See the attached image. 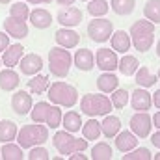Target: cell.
Wrapping results in <instances>:
<instances>
[{
  "label": "cell",
  "mask_w": 160,
  "mask_h": 160,
  "mask_svg": "<svg viewBox=\"0 0 160 160\" xmlns=\"http://www.w3.org/2000/svg\"><path fill=\"white\" fill-rule=\"evenodd\" d=\"M128 34H130V41L138 52H147V50H151V47L155 43V22H151L149 19L136 21L130 26Z\"/></svg>",
  "instance_id": "obj_1"
},
{
  "label": "cell",
  "mask_w": 160,
  "mask_h": 160,
  "mask_svg": "<svg viewBox=\"0 0 160 160\" xmlns=\"http://www.w3.org/2000/svg\"><path fill=\"white\" fill-rule=\"evenodd\" d=\"M62 106L54 104V102H45L39 101L36 102V106H32L30 118L34 123H45L48 128H58L62 125Z\"/></svg>",
  "instance_id": "obj_2"
},
{
  "label": "cell",
  "mask_w": 160,
  "mask_h": 160,
  "mask_svg": "<svg viewBox=\"0 0 160 160\" xmlns=\"http://www.w3.org/2000/svg\"><path fill=\"white\" fill-rule=\"evenodd\" d=\"M47 97L50 99V102L58 104V106H65V108H73L78 102V91L75 86L67 84V82H52L47 89Z\"/></svg>",
  "instance_id": "obj_3"
},
{
  "label": "cell",
  "mask_w": 160,
  "mask_h": 160,
  "mask_svg": "<svg viewBox=\"0 0 160 160\" xmlns=\"http://www.w3.org/2000/svg\"><path fill=\"white\" fill-rule=\"evenodd\" d=\"M17 143L22 149H32L36 145H43L48 142V127L43 123H34V125H24L17 132Z\"/></svg>",
  "instance_id": "obj_4"
},
{
  "label": "cell",
  "mask_w": 160,
  "mask_h": 160,
  "mask_svg": "<svg viewBox=\"0 0 160 160\" xmlns=\"http://www.w3.org/2000/svg\"><path fill=\"white\" fill-rule=\"evenodd\" d=\"M71 65H73V56L69 48H63L58 45L48 50V71L52 77L65 78L71 71Z\"/></svg>",
  "instance_id": "obj_5"
},
{
  "label": "cell",
  "mask_w": 160,
  "mask_h": 160,
  "mask_svg": "<svg viewBox=\"0 0 160 160\" xmlns=\"http://www.w3.org/2000/svg\"><path fill=\"white\" fill-rule=\"evenodd\" d=\"M114 104L110 97L101 95V93H86L80 99V110L89 116V118H99V116H108L112 112Z\"/></svg>",
  "instance_id": "obj_6"
},
{
  "label": "cell",
  "mask_w": 160,
  "mask_h": 160,
  "mask_svg": "<svg viewBox=\"0 0 160 160\" xmlns=\"http://www.w3.org/2000/svg\"><path fill=\"white\" fill-rule=\"evenodd\" d=\"M52 145H54V149L60 153V155H63V157H69V155H73V153H77V151H86L88 149V140L84 138V140H80V138H75L73 136V132H69V130H58L54 136H52Z\"/></svg>",
  "instance_id": "obj_7"
},
{
  "label": "cell",
  "mask_w": 160,
  "mask_h": 160,
  "mask_svg": "<svg viewBox=\"0 0 160 160\" xmlns=\"http://www.w3.org/2000/svg\"><path fill=\"white\" fill-rule=\"evenodd\" d=\"M112 34H114V24H112V21H108L104 17H93V21L88 24V36L95 43L108 41L112 38Z\"/></svg>",
  "instance_id": "obj_8"
},
{
  "label": "cell",
  "mask_w": 160,
  "mask_h": 160,
  "mask_svg": "<svg viewBox=\"0 0 160 160\" xmlns=\"http://www.w3.org/2000/svg\"><path fill=\"white\" fill-rule=\"evenodd\" d=\"M128 125H130V130H132L140 140H143V138H147V136L151 134L153 118H151L147 112H136V114L130 118Z\"/></svg>",
  "instance_id": "obj_9"
},
{
  "label": "cell",
  "mask_w": 160,
  "mask_h": 160,
  "mask_svg": "<svg viewBox=\"0 0 160 160\" xmlns=\"http://www.w3.org/2000/svg\"><path fill=\"white\" fill-rule=\"evenodd\" d=\"M95 63H97V67L101 71H116L118 65H119V58H118L114 48L110 50V48L102 47V48H99L95 52Z\"/></svg>",
  "instance_id": "obj_10"
},
{
  "label": "cell",
  "mask_w": 160,
  "mask_h": 160,
  "mask_svg": "<svg viewBox=\"0 0 160 160\" xmlns=\"http://www.w3.org/2000/svg\"><path fill=\"white\" fill-rule=\"evenodd\" d=\"M32 97L28 91L21 89V91H15L13 97H11V110L17 114V116H28L32 112Z\"/></svg>",
  "instance_id": "obj_11"
},
{
  "label": "cell",
  "mask_w": 160,
  "mask_h": 160,
  "mask_svg": "<svg viewBox=\"0 0 160 160\" xmlns=\"http://www.w3.org/2000/svg\"><path fill=\"white\" fill-rule=\"evenodd\" d=\"M56 19H58V22H60L62 26H65V28H73V26H78L80 22H82V11H80L77 6L71 4V6L62 8V9L58 11Z\"/></svg>",
  "instance_id": "obj_12"
},
{
  "label": "cell",
  "mask_w": 160,
  "mask_h": 160,
  "mask_svg": "<svg viewBox=\"0 0 160 160\" xmlns=\"http://www.w3.org/2000/svg\"><path fill=\"white\" fill-rule=\"evenodd\" d=\"M130 104L136 112H147L153 106V95L147 91V88H136L130 93Z\"/></svg>",
  "instance_id": "obj_13"
},
{
  "label": "cell",
  "mask_w": 160,
  "mask_h": 160,
  "mask_svg": "<svg viewBox=\"0 0 160 160\" xmlns=\"http://www.w3.org/2000/svg\"><path fill=\"white\" fill-rule=\"evenodd\" d=\"M4 30H6L8 36H11L15 39H24L28 36V24H26V21L11 17V15L4 19Z\"/></svg>",
  "instance_id": "obj_14"
},
{
  "label": "cell",
  "mask_w": 160,
  "mask_h": 160,
  "mask_svg": "<svg viewBox=\"0 0 160 160\" xmlns=\"http://www.w3.org/2000/svg\"><path fill=\"white\" fill-rule=\"evenodd\" d=\"M19 67H21V73L26 75V77H34L38 75L41 69H43V58L36 52H30V54H24L19 62Z\"/></svg>",
  "instance_id": "obj_15"
},
{
  "label": "cell",
  "mask_w": 160,
  "mask_h": 160,
  "mask_svg": "<svg viewBox=\"0 0 160 160\" xmlns=\"http://www.w3.org/2000/svg\"><path fill=\"white\" fill-rule=\"evenodd\" d=\"M54 39H56V43H58L60 47H63V48H75L80 41V36L73 30V28L62 26V28L54 34Z\"/></svg>",
  "instance_id": "obj_16"
},
{
  "label": "cell",
  "mask_w": 160,
  "mask_h": 160,
  "mask_svg": "<svg viewBox=\"0 0 160 160\" xmlns=\"http://www.w3.org/2000/svg\"><path fill=\"white\" fill-rule=\"evenodd\" d=\"M24 56V47L21 43H15V45H9L4 52H2V63L6 67H15L19 65L21 58Z\"/></svg>",
  "instance_id": "obj_17"
},
{
  "label": "cell",
  "mask_w": 160,
  "mask_h": 160,
  "mask_svg": "<svg viewBox=\"0 0 160 160\" xmlns=\"http://www.w3.org/2000/svg\"><path fill=\"white\" fill-rule=\"evenodd\" d=\"M73 62L80 71H91L95 67V54L89 48H78L73 56Z\"/></svg>",
  "instance_id": "obj_18"
},
{
  "label": "cell",
  "mask_w": 160,
  "mask_h": 160,
  "mask_svg": "<svg viewBox=\"0 0 160 160\" xmlns=\"http://www.w3.org/2000/svg\"><path fill=\"white\" fill-rule=\"evenodd\" d=\"M136 145H138V136H136L132 130H123V132L119 130V132L116 134V147H118V151L128 153V151H132Z\"/></svg>",
  "instance_id": "obj_19"
},
{
  "label": "cell",
  "mask_w": 160,
  "mask_h": 160,
  "mask_svg": "<svg viewBox=\"0 0 160 160\" xmlns=\"http://www.w3.org/2000/svg\"><path fill=\"white\" fill-rule=\"evenodd\" d=\"M28 19H30V22H32V26L38 28V30H45V28H48V26L52 24V15H50V11H47V9H43V8L32 9Z\"/></svg>",
  "instance_id": "obj_20"
},
{
  "label": "cell",
  "mask_w": 160,
  "mask_h": 160,
  "mask_svg": "<svg viewBox=\"0 0 160 160\" xmlns=\"http://www.w3.org/2000/svg\"><path fill=\"white\" fill-rule=\"evenodd\" d=\"M110 43H112V48L116 52H121V54H127L132 47V41H130V34L125 32V30H118L112 34L110 38Z\"/></svg>",
  "instance_id": "obj_21"
},
{
  "label": "cell",
  "mask_w": 160,
  "mask_h": 160,
  "mask_svg": "<svg viewBox=\"0 0 160 160\" xmlns=\"http://www.w3.org/2000/svg\"><path fill=\"white\" fill-rule=\"evenodd\" d=\"M19 84H21V77L19 73L13 71V67H6L4 71H0V89L13 91L19 88Z\"/></svg>",
  "instance_id": "obj_22"
},
{
  "label": "cell",
  "mask_w": 160,
  "mask_h": 160,
  "mask_svg": "<svg viewBox=\"0 0 160 160\" xmlns=\"http://www.w3.org/2000/svg\"><path fill=\"white\" fill-rule=\"evenodd\" d=\"M97 88L101 93H112L119 88V78L114 75V71H102V75L97 78Z\"/></svg>",
  "instance_id": "obj_23"
},
{
  "label": "cell",
  "mask_w": 160,
  "mask_h": 160,
  "mask_svg": "<svg viewBox=\"0 0 160 160\" xmlns=\"http://www.w3.org/2000/svg\"><path fill=\"white\" fill-rule=\"evenodd\" d=\"M28 91H32V93H36V95H43V93H47V89H48V86H50V78L47 77V75H34L32 78L28 80Z\"/></svg>",
  "instance_id": "obj_24"
},
{
  "label": "cell",
  "mask_w": 160,
  "mask_h": 160,
  "mask_svg": "<svg viewBox=\"0 0 160 160\" xmlns=\"http://www.w3.org/2000/svg\"><path fill=\"white\" fill-rule=\"evenodd\" d=\"M101 128H102V134L106 138H116V134L121 130V119L116 116H104V119L101 121Z\"/></svg>",
  "instance_id": "obj_25"
},
{
  "label": "cell",
  "mask_w": 160,
  "mask_h": 160,
  "mask_svg": "<svg viewBox=\"0 0 160 160\" xmlns=\"http://www.w3.org/2000/svg\"><path fill=\"white\" fill-rule=\"evenodd\" d=\"M138 67H140L138 58H136V56H130V54H123V58L119 60V65H118V69L121 71V75H125V77L136 75Z\"/></svg>",
  "instance_id": "obj_26"
},
{
  "label": "cell",
  "mask_w": 160,
  "mask_h": 160,
  "mask_svg": "<svg viewBox=\"0 0 160 160\" xmlns=\"http://www.w3.org/2000/svg\"><path fill=\"white\" fill-rule=\"evenodd\" d=\"M17 123L11 119H4L0 121V142L2 143H8V142H13L17 138Z\"/></svg>",
  "instance_id": "obj_27"
},
{
  "label": "cell",
  "mask_w": 160,
  "mask_h": 160,
  "mask_svg": "<svg viewBox=\"0 0 160 160\" xmlns=\"http://www.w3.org/2000/svg\"><path fill=\"white\" fill-rule=\"evenodd\" d=\"M0 155H2V160H22L26 155L22 151V147L19 143H4V147L0 149Z\"/></svg>",
  "instance_id": "obj_28"
},
{
  "label": "cell",
  "mask_w": 160,
  "mask_h": 160,
  "mask_svg": "<svg viewBox=\"0 0 160 160\" xmlns=\"http://www.w3.org/2000/svg\"><path fill=\"white\" fill-rule=\"evenodd\" d=\"M157 82H158V77L153 75V73L149 71V67H145V65L138 67V71H136V84H138L140 88H151V86H155Z\"/></svg>",
  "instance_id": "obj_29"
},
{
  "label": "cell",
  "mask_w": 160,
  "mask_h": 160,
  "mask_svg": "<svg viewBox=\"0 0 160 160\" xmlns=\"http://www.w3.org/2000/svg\"><path fill=\"white\" fill-rule=\"evenodd\" d=\"M62 125H63V128L69 130V132H78L84 123H82V118H80L78 112L71 110V112H67L65 116H62Z\"/></svg>",
  "instance_id": "obj_30"
},
{
  "label": "cell",
  "mask_w": 160,
  "mask_h": 160,
  "mask_svg": "<svg viewBox=\"0 0 160 160\" xmlns=\"http://www.w3.org/2000/svg\"><path fill=\"white\" fill-rule=\"evenodd\" d=\"M101 134H102L101 123L95 119V118H91L89 121H86V123L82 125V136H84L86 140H99Z\"/></svg>",
  "instance_id": "obj_31"
},
{
  "label": "cell",
  "mask_w": 160,
  "mask_h": 160,
  "mask_svg": "<svg viewBox=\"0 0 160 160\" xmlns=\"http://www.w3.org/2000/svg\"><path fill=\"white\" fill-rule=\"evenodd\" d=\"M112 157H114V149L106 142H99L91 147V158L93 160H112Z\"/></svg>",
  "instance_id": "obj_32"
},
{
  "label": "cell",
  "mask_w": 160,
  "mask_h": 160,
  "mask_svg": "<svg viewBox=\"0 0 160 160\" xmlns=\"http://www.w3.org/2000/svg\"><path fill=\"white\" fill-rule=\"evenodd\" d=\"M143 15L151 22L160 24V0H147V4L143 6Z\"/></svg>",
  "instance_id": "obj_33"
},
{
  "label": "cell",
  "mask_w": 160,
  "mask_h": 160,
  "mask_svg": "<svg viewBox=\"0 0 160 160\" xmlns=\"http://www.w3.org/2000/svg\"><path fill=\"white\" fill-rule=\"evenodd\" d=\"M110 9V4L106 0H89L88 2V13L91 17H104Z\"/></svg>",
  "instance_id": "obj_34"
},
{
  "label": "cell",
  "mask_w": 160,
  "mask_h": 160,
  "mask_svg": "<svg viewBox=\"0 0 160 160\" xmlns=\"http://www.w3.org/2000/svg\"><path fill=\"white\" fill-rule=\"evenodd\" d=\"M110 8L118 15H130L134 11V8H136V2L134 0H112Z\"/></svg>",
  "instance_id": "obj_35"
},
{
  "label": "cell",
  "mask_w": 160,
  "mask_h": 160,
  "mask_svg": "<svg viewBox=\"0 0 160 160\" xmlns=\"http://www.w3.org/2000/svg\"><path fill=\"white\" fill-rule=\"evenodd\" d=\"M128 99H130V93L127 91V89H114L112 93H110V101H112V104H114V108H125L127 106V102H128Z\"/></svg>",
  "instance_id": "obj_36"
},
{
  "label": "cell",
  "mask_w": 160,
  "mask_h": 160,
  "mask_svg": "<svg viewBox=\"0 0 160 160\" xmlns=\"http://www.w3.org/2000/svg\"><path fill=\"white\" fill-rule=\"evenodd\" d=\"M9 15L11 17H17V19H22V21H28L30 17V8L26 2H15L9 6Z\"/></svg>",
  "instance_id": "obj_37"
},
{
  "label": "cell",
  "mask_w": 160,
  "mask_h": 160,
  "mask_svg": "<svg viewBox=\"0 0 160 160\" xmlns=\"http://www.w3.org/2000/svg\"><path fill=\"white\" fill-rule=\"evenodd\" d=\"M153 155L147 147H140V149H132L128 153H123V160H151Z\"/></svg>",
  "instance_id": "obj_38"
},
{
  "label": "cell",
  "mask_w": 160,
  "mask_h": 160,
  "mask_svg": "<svg viewBox=\"0 0 160 160\" xmlns=\"http://www.w3.org/2000/svg\"><path fill=\"white\" fill-rule=\"evenodd\" d=\"M28 158H30V160H48V158H50V155H48V151H47L45 147L36 145V147H32V149H30Z\"/></svg>",
  "instance_id": "obj_39"
},
{
  "label": "cell",
  "mask_w": 160,
  "mask_h": 160,
  "mask_svg": "<svg viewBox=\"0 0 160 160\" xmlns=\"http://www.w3.org/2000/svg\"><path fill=\"white\" fill-rule=\"evenodd\" d=\"M9 47V36H6V32H0V52H4Z\"/></svg>",
  "instance_id": "obj_40"
},
{
  "label": "cell",
  "mask_w": 160,
  "mask_h": 160,
  "mask_svg": "<svg viewBox=\"0 0 160 160\" xmlns=\"http://www.w3.org/2000/svg\"><path fill=\"white\" fill-rule=\"evenodd\" d=\"M69 160H88V157H86V155H82V151H77V153L69 155Z\"/></svg>",
  "instance_id": "obj_41"
},
{
  "label": "cell",
  "mask_w": 160,
  "mask_h": 160,
  "mask_svg": "<svg viewBox=\"0 0 160 160\" xmlns=\"http://www.w3.org/2000/svg\"><path fill=\"white\" fill-rule=\"evenodd\" d=\"M151 143H153L155 147H158V149H160V130H158V132H155V134L151 136Z\"/></svg>",
  "instance_id": "obj_42"
},
{
  "label": "cell",
  "mask_w": 160,
  "mask_h": 160,
  "mask_svg": "<svg viewBox=\"0 0 160 160\" xmlns=\"http://www.w3.org/2000/svg\"><path fill=\"white\" fill-rule=\"evenodd\" d=\"M153 104L160 110V89H157V91H155V95H153Z\"/></svg>",
  "instance_id": "obj_43"
},
{
  "label": "cell",
  "mask_w": 160,
  "mask_h": 160,
  "mask_svg": "<svg viewBox=\"0 0 160 160\" xmlns=\"http://www.w3.org/2000/svg\"><path fill=\"white\" fill-rule=\"evenodd\" d=\"M153 125H155V128H158L160 130V110L153 116Z\"/></svg>",
  "instance_id": "obj_44"
},
{
  "label": "cell",
  "mask_w": 160,
  "mask_h": 160,
  "mask_svg": "<svg viewBox=\"0 0 160 160\" xmlns=\"http://www.w3.org/2000/svg\"><path fill=\"white\" fill-rule=\"evenodd\" d=\"M54 2H58L60 6H71V4H73L75 0H54Z\"/></svg>",
  "instance_id": "obj_45"
},
{
  "label": "cell",
  "mask_w": 160,
  "mask_h": 160,
  "mask_svg": "<svg viewBox=\"0 0 160 160\" xmlns=\"http://www.w3.org/2000/svg\"><path fill=\"white\" fill-rule=\"evenodd\" d=\"M28 4H48V2H52V0H26Z\"/></svg>",
  "instance_id": "obj_46"
},
{
  "label": "cell",
  "mask_w": 160,
  "mask_h": 160,
  "mask_svg": "<svg viewBox=\"0 0 160 160\" xmlns=\"http://www.w3.org/2000/svg\"><path fill=\"white\" fill-rule=\"evenodd\" d=\"M157 56L160 58V39H158V43H157Z\"/></svg>",
  "instance_id": "obj_47"
},
{
  "label": "cell",
  "mask_w": 160,
  "mask_h": 160,
  "mask_svg": "<svg viewBox=\"0 0 160 160\" xmlns=\"http://www.w3.org/2000/svg\"><path fill=\"white\" fill-rule=\"evenodd\" d=\"M11 0H0V4H9Z\"/></svg>",
  "instance_id": "obj_48"
},
{
  "label": "cell",
  "mask_w": 160,
  "mask_h": 160,
  "mask_svg": "<svg viewBox=\"0 0 160 160\" xmlns=\"http://www.w3.org/2000/svg\"><path fill=\"white\" fill-rule=\"evenodd\" d=\"M155 160H160V153H157V155H155Z\"/></svg>",
  "instance_id": "obj_49"
},
{
  "label": "cell",
  "mask_w": 160,
  "mask_h": 160,
  "mask_svg": "<svg viewBox=\"0 0 160 160\" xmlns=\"http://www.w3.org/2000/svg\"><path fill=\"white\" fill-rule=\"evenodd\" d=\"M157 77H158V82H160V69H158V73H157Z\"/></svg>",
  "instance_id": "obj_50"
},
{
  "label": "cell",
  "mask_w": 160,
  "mask_h": 160,
  "mask_svg": "<svg viewBox=\"0 0 160 160\" xmlns=\"http://www.w3.org/2000/svg\"><path fill=\"white\" fill-rule=\"evenodd\" d=\"M82 2H89V0H82Z\"/></svg>",
  "instance_id": "obj_51"
},
{
  "label": "cell",
  "mask_w": 160,
  "mask_h": 160,
  "mask_svg": "<svg viewBox=\"0 0 160 160\" xmlns=\"http://www.w3.org/2000/svg\"><path fill=\"white\" fill-rule=\"evenodd\" d=\"M0 63H2V58H0Z\"/></svg>",
  "instance_id": "obj_52"
},
{
  "label": "cell",
  "mask_w": 160,
  "mask_h": 160,
  "mask_svg": "<svg viewBox=\"0 0 160 160\" xmlns=\"http://www.w3.org/2000/svg\"><path fill=\"white\" fill-rule=\"evenodd\" d=\"M0 158H2V155H0Z\"/></svg>",
  "instance_id": "obj_53"
}]
</instances>
